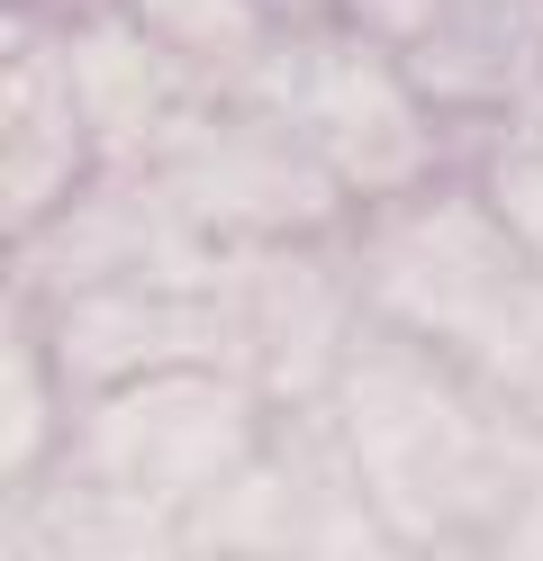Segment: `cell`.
Wrapping results in <instances>:
<instances>
[{"label": "cell", "instance_id": "6da1fadb", "mask_svg": "<svg viewBox=\"0 0 543 561\" xmlns=\"http://www.w3.org/2000/svg\"><path fill=\"white\" fill-rule=\"evenodd\" d=\"M263 91V110L299 136V146L344 182V199H389V191H417L434 172V100L408 82V64L389 46H372L362 27L344 19H299L281 27L272 55L245 73Z\"/></svg>", "mask_w": 543, "mask_h": 561}, {"label": "cell", "instance_id": "7a4b0ae2", "mask_svg": "<svg viewBox=\"0 0 543 561\" xmlns=\"http://www.w3.org/2000/svg\"><path fill=\"white\" fill-rule=\"evenodd\" d=\"M155 191L191 227H227V236H290V227H317L344 208V182L263 100L253 110H181L163 127Z\"/></svg>", "mask_w": 543, "mask_h": 561}, {"label": "cell", "instance_id": "3957f363", "mask_svg": "<svg viewBox=\"0 0 543 561\" xmlns=\"http://www.w3.org/2000/svg\"><path fill=\"white\" fill-rule=\"evenodd\" d=\"M91 154H100V136H91L72 64H64V19H55V37H36V19H19V55H10V227H19V244L46 218H64Z\"/></svg>", "mask_w": 543, "mask_h": 561}, {"label": "cell", "instance_id": "277c9868", "mask_svg": "<svg viewBox=\"0 0 543 561\" xmlns=\"http://www.w3.org/2000/svg\"><path fill=\"white\" fill-rule=\"evenodd\" d=\"M64 64H72V91H82V118L100 136V154L145 146V136H163L181 118V100H172V64L181 55L155 46L118 0H82V10L64 19Z\"/></svg>", "mask_w": 543, "mask_h": 561}, {"label": "cell", "instance_id": "5b68a950", "mask_svg": "<svg viewBox=\"0 0 543 561\" xmlns=\"http://www.w3.org/2000/svg\"><path fill=\"white\" fill-rule=\"evenodd\" d=\"M118 10L181 64H227V73H253L281 37V19L263 0H118Z\"/></svg>", "mask_w": 543, "mask_h": 561}, {"label": "cell", "instance_id": "8992f818", "mask_svg": "<svg viewBox=\"0 0 543 561\" xmlns=\"http://www.w3.org/2000/svg\"><path fill=\"white\" fill-rule=\"evenodd\" d=\"M480 208L498 218L507 254L543 280V127L517 118V136H498V146H489V163H480Z\"/></svg>", "mask_w": 543, "mask_h": 561}, {"label": "cell", "instance_id": "52a82bcc", "mask_svg": "<svg viewBox=\"0 0 543 561\" xmlns=\"http://www.w3.org/2000/svg\"><path fill=\"white\" fill-rule=\"evenodd\" d=\"M444 10H471V0H336V19H344V27H362V37L389 46V55H398V46H417Z\"/></svg>", "mask_w": 543, "mask_h": 561}, {"label": "cell", "instance_id": "ba28073f", "mask_svg": "<svg viewBox=\"0 0 543 561\" xmlns=\"http://www.w3.org/2000/svg\"><path fill=\"white\" fill-rule=\"evenodd\" d=\"M263 10H281V19H336V0H263Z\"/></svg>", "mask_w": 543, "mask_h": 561}, {"label": "cell", "instance_id": "9c48e42d", "mask_svg": "<svg viewBox=\"0 0 543 561\" xmlns=\"http://www.w3.org/2000/svg\"><path fill=\"white\" fill-rule=\"evenodd\" d=\"M525 127H543V73H534V100H525Z\"/></svg>", "mask_w": 543, "mask_h": 561}]
</instances>
